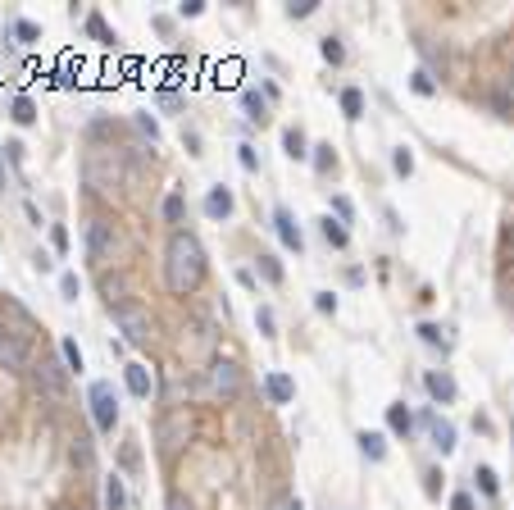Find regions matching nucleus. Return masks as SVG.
<instances>
[{"instance_id": "obj_1", "label": "nucleus", "mask_w": 514, "mask_h": 510, "mask_svg": "<svg viewBox=\"0 0 514 510\" xmlns=\"http://www.w3.org/2000/svg\"><path fill=\"white\" fill-rule=\"evenodd\" d=\"M164 278H169L173 296H191L200 283H205V246H200L187 228H178V233L169 237V246H164Z\"/></svg>"}, {"instance_id": "obj_2", "label": "nucleus", "mask_w": 514, "mask_h": 510, "mask_svg": "<svg viewBox=\"0 0 514 510\" xmlns=\"http://www.w3.org/2000/svg\"><path fill=\"white\" fill-rule=\"evenodd\" d=\"M114 324L123 329V338H128L132 346H146V342H150V333H155L150 310H141L137 301H123V305H114Z\"/></svg>"}, {"instance_id": "obj_3", "label": "nucleus", "mask_w": 514, "mask_h": 510, "mask_svg": "<svg viewBox=\"0 0 514 510\" xmlns=\"http://www.w3.org/2000/svg\"><path fill=\"white\" fill-rule=\"evenodd\" d=\"M155 438H160L164 456H178V451L191 442V415L187 410H169V415L160 419V428H155Z\"/></svg>"}, {"instance_id": "obj_4", "label": "nucleus", "mask_w": 514, "mask_h": 510, "mask_svg": "<svg viewBox=\"0 0 514 510\" xmlns=\"http://www.w3.org/2000/svg\"><path fill=\"white\" fill-rule=\"evenodd\" d=\"M86 401H91L96 428H101V433H114V424H119V397H114V383H91Z\"/></svg>"}, {"instance_id": "obj_5", "label": "nucleus", "mask_w": 514, "mask_h": 510, "mask_svg": "<svg viewBox=\"0 0 514 510\" xmlns=\"http://www.w3.org/2000/svg\"><path fill=\"white\" fill-rule=\"evenodd\" d=\"M114 246H119V228L105 224V219H91V224H86V255H91L96 264H105V260L114 255Z\"/></svg>"}, {"instance_id": "obj_6", "label": "nucleus", "mask_w": 514, "mask_h": 510, "mask_svg": "<svg viewBox=\"0 0 514 510\" xmlns=\"http://www.w3.org/2000/svg\"><path fill=\"white\" fill-rule=\"evenodd\" d=\"M32 383H37V392H46V397L60 401V397H64V369H60V360L41 355V360L32 364Z\"/></svg>"}, {"instance_id": "obj_7", "label": "nucleus", "mask_w": 514, "mask_h": 510, "mask_svg": "<svg viewBox=\"0 0 514 510\" xmlns=\"http://www.w3.org/2000/svg\"><path fill=\"white\" fill-rule=\"evenodd\" d=\"M210 388H214V397H223V401L237 397L241 392V369L232 360H214L210 364Z\"/></svg>"}, {"instance_id": "obj_8", "label": "nucleus", "mask_w": 514, "mask_h": 510, "mask_svg": "<svg viewBox=\"0 0 514 510\" xmlns=\"http://www.w3.org/2000/svg\"><path fill=\"white\" fill-rule=\"evenodd\" d=\"M0 364H5V369H23L27 364V338L14 333L9 324H5V333H0Z\"/></svg>"}, {"instance_id": "obj_9", "label": "nucleus", "mask_w": 514, "mask_h": 510, "mask_svg": "<svg viewBox=\"0 0 514 510\" xmlns=\"http://www.w3.org/2000/svg\"><path fill=\"white\" fill-rule=\"evenodd\" d=\"M274 228H278V237H283V246H287V251H296V255H300L305 237H300V224L292 219V210H278V215H274Z\"/></svg>"}, {"instance_id": "obj_10", "label": "nucleus", "mask_w": 514, "mask_h": 510, "mask_svg": "<svg viewBox=\"0 0 514 510\" xmlns=\"http://www.w3.org/2000/svg\"><path fill=\"white\" fill-rule=\"evenodd\" d=\"M423 424H428V433H432V447H442V456H446V451H455V428L446 424L437 410H423Z\"/></svg>"}, {"instance_id": "obj_11", "label": "nucleus", "mask_w": 514, "mask_h": 510, "mask_svg": "<svg viewBox=\"0 0 514 510\" xmlns=\"http://www.w3.org/2000/svg\"><path fill=\"white\" fill-rule=\"evenodd\" d=\"M423 388H428V397L442 401V406H451V401H455V378H451V374H437V369L423 374Z\"/></svg>"}, {"instance_id": "obj_12", "label": "nucleus", "mask_w": 514, "mask_h": 510, "mask_svg": "<svg viewBox=\"0 0 514 510\" xmlns=\"http://www.w3.org/2000/svg\"><path fill=\"white\" fill-rule=\"evenodd\" d=\"M264 392H269V401H274V406H287V401H292L296 397V383L292 378H287V374H269V378H264Z\"/></svg>"}, {"instance_id": "obj_13", "label": "nucleus", "mask_w": 514, "mask_h": 510, "mask_svg": "<svg viewBox=\"0 0 514 510\" xmlns=\"http://www.w3.org/2000/svg\"><path fill=\"white\" fill-rule=\"evenodd\" d=\"M123 378H128V392H132V397H150L155 378H150V369H146L141 360H132L128 369H123Z\"/></svg>"}, {"instance_id": "obj_14", "label": "nucleus", "mask_w": 514, "mask_h": 510, "mask_svg": "<svg viewBox=\"0 0 514 510\" xmlns=\"http://www.w3.org/2000/svg\"><path fill=\"white\" fill-rule=\"evenodd\" d=\"M205 215H210V219H228V215H232V191H228V187H210Z\"/></svg>"}, {"instance_id": "obj_15", "label": "nucleus", "mask_w": 514, "mask_h": 510, "mask_svg": "<svg viewBox=\"0 0 514 510\" xmlns=\"http://www.w3.org/2000/svg\"><path fill=\"white\" fill-rule=\"evenodd\" d=\"M123 506H128V487H123L119 474H110L105 478V510H123Z\"/></svg>"}, {"instance_id": "obj_16", "label": "nucleus", "mask_w": 514, "mask_h": 510, "mask_svg": "<svg viewBox=\"0 0 514 510\" xmlns=\"http://www.w3.org/2000/svg\"><path fill=\"white\" fill-rule=\"evenodd\" d=\"M319 228H323V242H328V246H337V251H342V246L351 242V237H346V224H342V219H333V215L319 219Z\"/></svg>"}, {"instance_id": "obj_17", "label": "nucleus", "mask_w": 514, "mask_h": 510, "mask_svg": "<svg viewBox=\"0 0 514 510\" xmlns=\"http://www.w3.org/2000/svg\"><path fill=\"white\" fill-rule=\"evenodd\" d=\"M355 442H360V451H364L368 460H383V456H387V438H383V433H368V428H364Z\"/></svg>"}, {"instance_id": "obj_18", "label": "nucleus", "mask_w": 514, "mask_h": 510, "mask_svg": "<svg viewBox=\"0 0 514 510\" xmlns=\"http://www.w3.org/2000/svg\"><path fill=\"white\" fill-rule=\"evenodd\" d=\"M342 114H346V119H360V114H364V91H360V87H346V91H342Z\"/></svg>"}, {"instance_id": "obj_19", "label": "nucleus", "mask_w": 514, "mask_h": 510, "mask_svg": "<svg viewBox=\"0 0 514 510\" xmlns=\"http://www.w3.org/2000/svg\"><path fill=\"white\" fill-rule=\"evenodd\" d=\"M387 428H392V433H401V438H405V433L414 428L410 410H405V406H387Z\"/></svg>"}, {"instance_id": "obj_20", "label": "nucleus", "mask_w": 514, "mask_h": 510, "mask_svg": "<svg viewBox=\"0 0 514 510\" xmlns=\"http://www.w3.org/2000/svg\"><path fill=\"white\" fill-rule=\"evenodd\" d=\"M283 146H287V155H292V160H305V155H309V151H305V137H300V128H287V132H283Z\"/></svg>"}, {"instance_id": "obj_21", "label": "nucleus", "mask_w": 514, "mask_h": 510, "mask_svg": "<svg viewBox=\"0 0 514 510\" xmlns=\"http://www.w3.org/2000/svg\"><path fill=\"white\" fill-rule=\"evenodd\" d=\"M410 87H414L419 96H432V91H437V82H432L428 69H414V73H410Z\"/></svg>"}, {"instance_id": "obj_22", "label": "nucleus", "mask_w": 514, "mask_h": 510, "mask_svg": "<svg viewBox=\"0 0 514 510\" xmlns=\"http://www.w3.org/2000/svg\"><path fill=\"white\" fill-rule=\"evenodd\" d=\"M419 338L428 342V346H442V351H446V346H451V338H446V333L437 329V324H419Z\"/></svg>"}, {"instance_id": "obj_23", "label": "nucleus", "mask_w": 514, "mask_h": 510, "mask_svg": "<svg viewBox=\"0 0 514 510\" xmlns=\"http://www.w3.org/2000/svg\"><path fill=\"white\" fill-rule=\"evenodd\" d=\"M86 32H91V37H96V42H105V46H114V32H110V27H105V18H101V14H91V18H86Z\"/></svg>"}, {"instance_id": "obj_24", "label": "nucleus", "mask_w": 514, "mask_h": 510, "mask_svg": "<svg viewBox=\"0 0 514 510\" xmlns=\"http://www.w3.org/2000/svg\"><path fill=\"white\" fill-rule=\"evenodd\" d=\"M255 329L264 333V338H278V324H274V310H269V305H259V310H255Z\"/></svg>"}, {"instance_id": "obj_25", "label": "nucleus", "mask_w": 514, "mask_h": 510, "mask_svg": "<svg viewBox=\"0 0 514 510\" xmlns=\"http://www.w3.org/2000/svg\"><path fill=\"white\" fill-rule=\"evenodd\" d=\"M241 105H246V114H250L255 123L269 119V114H264V101H259V91H246V96H241Z\"/></svg>"}, {"instance_id": "obj_26", "label": "nucleus", "mask_w": 514, "mask_h": 510, "mask_svg": "<svg viewBox=\"0 0 514 510\" xmlns=\"http://www.w3.org/2000/svg\"><path fill=\"white\" fill-rule=\"evenodd\" d=\"M60 355H64V364H69V369H82V351H77V342H73V338H64V342H60Z\"/></svg>"}, {"instance_id": "obj_27", "label": "nucleus", "mask_w": 514, "mask_h": 510, "mask_svg": "<svg viewBox=\"0 0 514 510\" xmlns=\"http://www.w3.org/2000/svg\"><path fill=\"white\" fill-rule=\"evenodd\" d=\"M14 37H18L23 46H32L37 37H41V27H37V23H27V18H18V23H14Z\"/></svg>"}, {"instance_id": "obj_28", "label": "nucleus", "mask_w": 514, "mask_h": 510, "mask_svg": "<svg viewBox=\"0 0 514 510\" xmlns=\"http://www.w3.org/2000/svg\"><path fill=\"white\" fill-rule=\"evenodd\" d=\"M323 60H328V64H342V60H346V46L337 42V37H323Z\"/></svg>"}, {"instance_id": "obj_29", "label": "nucleus", "mask_w": 514, "mask_h": 510, "mask_svg": "<svg viewBox=\"0 0 514 510\" xmlns=\"http://www.w3.org/2000/svg\"><path fill=\"white\" fill-rule=\"evenodd\" d=\"M32 119H37V105L27 101V96H18L14 101V123H32Z\"/></svg>"}, {"instance_id": "obj_30", "label": "nucleus", "mask_w": 514, "mask_h": 510, "mask_svg": "<svg viewBox=\"0 0 514 510\" xmlns=\"http://www.w3.org/2000/svg\"><path fill=\"white\" fill-rule=\"evenodd\" d=\"M101 292L110 296V305H123V278H101Z\"/></svg>"}, {"instance_id": "obj_31", "label": "nucleus", "mask_w": 514, "mask_h": 510, "mask_svg": "<svg viewBox=\"0 0 514 510\" xmlns=\"http://www.w3.org/2000/svg\"><path fill=\"white\" fill-rule=\"evenodd\" d=\"M259 274H264L269 283H283V264H278L274 255H259Z\"/></svg>"}, {"instance_id": "obj_32", "label": "nucleus", "mask_w": 514, "mask_h": 510, "mask_svg": "<svg viewBox=\"0 0 514 510\" xmlns=\"http://www.w3.org/2000/svg\"><path fill=\"white\" fill-rule=\"evenodd\" d=\"M392 165H396V173H401V178H410V173H414V155H410V151H396V155H392Z\"/></svg>"}, {"instance_id": "obj_33", "label": "nucleus", "mask_w": 514, "mask_h": 510, "mask_svg": "<svg viewBox=\"0 0 514 510\" xmlns=\"http://www.w3.org/2000/svg\"><path fill=\"white\" fill-rule=\"evenodd\" d=\"M337 165V155H333V146H314V169L319 173H328V169H333Z\"/></svg>"}, {"instance_id": "obj_34", "label": "nucleus", "mask_w": 514, "mask_h": 510, "mask_svg": "<svg viewBox=\"0 0 514 510\" xmlns=\"http://www.w3.org/2000/svg\"><path fill=\"white\" fill-rule=\"evenodd\" d=\"M60 292H64V301H77V292H82L77 274H60Z\"/></svg>"}, {"instance_id": "obj_35", "label": "nucleus", "mask_w": 514, "mask_h": 510, "mask_svg": "<svg viewBox=\"0 0 514 510\" xmlns=\"http://www.w3.org/2000/svg\"><path fill=\"white\" fill-rule=\"evenodd\" d=\"M164 219H169V224H178V219H182V196H178V191L164 196Z\"/></svg>"}, {"instance_id": "obj_36", "label": "nucleus", "mask_w": 514, "mask_h": 510, "mask_svg": "<svg viewBox=\"0 0 514 510\" xmlns=\"http://www.w3.org/2000/svg\"><path fill=\"white\" fill-rule=\"evenodd\" d=\"M473 478H478V487H482L487 497H496V474H491L487 465H478V474H473Z\"/></svg>"}, {"instance_id": "obj_37", "label": "nucleus", "mask_w": 514, "mask_h": 510, "mask_svg": "<svg viewBox=\"0 0 514 510\" xmlns=\"http://www.w3.org/2000/svg\"><path fill=\"white\" fill-rule=\"evenodd\" d=\"M314 9H319V0H292V5H287V14H292V18H309Z\"/></svg>"}, {"instance_id": "obj_38", "label": "nucleus", "mask_w": 514, "mask_h": 510, "mask_svg": "<svg viewBox=\"0 0 514 510\" xmlns=\"http://www.w3.org/2000/svg\"><path fill=\"white\" fill-rule=\"evenodd\" d=\"M237 160H241V169H250V173L259 169V155H255V146H237Z\"/></svg>"}, {"instance_id": "obj_39", "label": "nucleus", "mask_w": 514, "mask_h": 510, "mask_svg": "<svg viewBox=\"0 0 514 510\" xmlns=\"http://www.w3.org/2000/svg\"><path fill=\"white\" fill-rule=\"evenodd\" d=\"M314 305H319L323 314H333V310H337V296H333V292H314Z\"/></svg>"}, {"instance_id": "obj_40", "label": "nucleus", "mask_w": 514, "mask_h": 510, "mask_svg": "<svg viewBox=\"0 0 514 510\" xmlns=\"http://www.w3.org/2000/svg\"><path fill=\"white\" fill-rule=\"evenodd\" d=\"M269 510H300V502H296V497H274V502H269Z\"/></svg>"}, {"instance_id": "obj_41", "label": "nucleus", "mask_w": 514, "mask_h": 510, "mask_svg": "<svg viewBox=\"0 0 514 510\" xmlns=\"http://www.w3.org/2000/svg\"><path fill=\"white\" fill-rule=\"evenodd\" d=\"M51 242H55V251H69V233H64V228H60V224H55V228H51Z\"/></svg>"}, {"instance_id": "obj_42", "label": "nucleus", "mask_w": 514, "mask_h": 510, "mask_svg": "<svg viewBox=\"0 0 514 510\" xmlns=\"http://www.w3.org/2000/svg\"><path fill=\"white\" fill-rule=\"evenodd\" d=\"M333 210H337V219H342V224L355 215V210H351V200H346V196H337V200H333Z\"/></svg>"}, {"instance_id": "obj_43", "label": "nucleus", "mask_w": 514, "mask_h": 510, "mask_svg": "<svg viewBox=\"0 0 514 510\" xmlns=\"http://www.w3.org/2000/svg\"><path fill=\"white\" fill-rule=\"evenodd\" d=\"M137 123H141V132H150V141H155V137H160V123H155V119H150V114H137Z\"/></svg>"}, {"instance_id": "obj_44", "label": "nucleus", "mask_w": 514, "mask_h": 510, "mask_svg": "<svg viewBox=\"0 0 514 510\" xmlns=\"http://www.w3.org/2000/svg\"><path fill=\"white\" fill-rule=\"evenodd\" d=\"M451 510H473V497L469 492H455L451 497Z\"/></svg>"}, {"instance_id": "obj_45", "label": "nucleus", "mask_w": 514, "mask_h": 510, "mask_svg": "<svg viewBox=\"0 0 514 510\" xmlns=\"http://www.w3.org/2000/svg\"><path fill=\"white\" fill-rule=\"evenodd\" d=\"M200 9H205V0H182V14H187V18H196Z\"/></svg>"}, {"instance_id": "obj_46", "label": "nucleus", "mask_w": 514, "mask_h": 510, "mask_svg": "<svg viewBox=\"0 0 514 510\" xmlns=\"http://www.w3.org/2000/svg\"><path fill=\"white\" fill-rule=\"evenodd\" d=\"M169 510H191V506L182 502V497H169Z\"/></svg>"}, {"instance_id": "obj_47", "label": "nucleus", "mask_w": 514, "mask_h": 510, "mask_svg": "<svg viewBox=\"0 0 514 510\" xmlns=\"http://www.w3.org/2000/svg\"><path fill=\"white\" fill-rule=\"evenodd\" d=\"M0 333H5V324H0Z\"/></svg>"}]
</instances>
